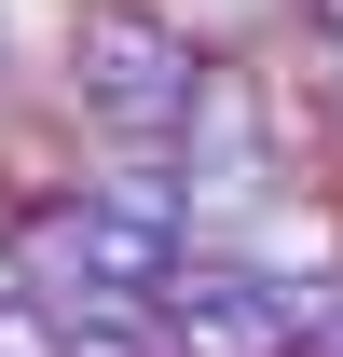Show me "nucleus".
Returning a JSON list of instances; mask_svg holds the SVG:
<instances>
[{
	"mask_svg": "<svg viewBox=\"0 0 343 357\" xmlns=\"http://www.w3.org/2000/svg\"><path fill=\"white\" fill-rule=\"evenodd\" d=\"M206 83H220V42L178 28L165 0H69V28H55V96L83 137H165L178 151Z\"/></svg>",
	"mask_w": 343,
	"mask_h": 357,
	"instance_id": "f257e3e1",
	"label": "nucleus"
},
{
	"mask_svg": "<svg viewBox=\"0 0 343 357\" xmlns=\"http://www.w3.org/2000/svg\"><path fill=\"white\" fill-rule=\"evenodd\" d=\"M316 344V303L275 289L247 248H178L165 275V357H302Z\"/></svg>",
	"mask_w": 343,
	"mask_h": 357,
	"instance_id": "f03ea898",
	"label": "nucleus"
},
{
	"mask_svg": "<svg viewBox=\"0 0 343 357\" xmlns=\"http://www.w3.org/2000/svg\"><path fill=\"white\" fill-rule=\"evenodd\" d=\"M69 192H96L110 220H151V234H178V248H206V192H192V165H178L165 137H83Z\"/></svg>",
	"mask_w": 343,
	"mask_h": 357,
	"instance_id": "7ed1b4c3",
	"label": "nucleus"
},
{
	"mask_svg": "<svg viewBox=\"0 0 343 357\" xmlns=\"http://www.w3.org/2000/svg\"><path fill=\"white\" fill-rule=\"evenodd\" d=\"M55 344H69L55 303H0V357H55Z\"/></svg>",
	"mask_w": 343,
	"mask_h": 357,
	"instance_id": "20e7f679",
	"label": "nucleus"
},
{
	"mask_svg": "<svg viewBox=\"0 0 343 357\" xmlns=\"http://www.w3.org/2000/svg\"><path fill=\"white\" fill-rule=\"evenodd\" d=\"M289 28H302L316 55H343V0H289Z\"/></svg>",
	"mask_w": 343,
	"mask_h": 357,
	"instance_id": "39448f33",
	"label": "nucleus"
},
{
	"mask_svg": "<svg viewBox=\"0 0 343 357\" xmlns=\"http://www.w3.org/2000/svg\"><path fill=\"white\" fill-rule=\"evenodd\" d=\"M0 303H28V261H14V220H0Z\"/></svg>",
	"mask_w": 343,
	"mask_h": 357,
	"instance_id": "423d86ee",
	"label": "nucleus"
},
{
	"mask_svg": "<svg viewBox=\"0 0 343 357\" xmlns=\"http://www.w3.org/2000/svg\"><path fill=\"white\" fill-rule=\"evenodd\" d=\"M316 69H330V137H343V55H316Z\"/></svg>",
	"mask_w": 343,
	"mask_h": 357,
	"instance_id": "0eeeda50",
	"label": "nucleus"
}]
</instances>
